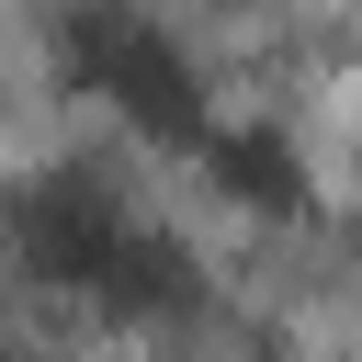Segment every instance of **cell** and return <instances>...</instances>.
I'll list each match as a JSON object with an SVG mask.
<instances>
[{
	"label": "cell",
	"instance_id": "1",
	"mask_svg": "<svg viewBox=\"0 0 362 362\" xmlns=\"http://www.w3.org/2000/svg\"><path fill=\"white\" fill-rule=\"evenodd\" d=\"M68 68H79V90H102L124 124H147L158 147H192L204 136V79L181 68V45L147 23V11H124V0H90V11H68Z\"/></svg>",
	"mask_w": 362,
	"mask_h": 362
},
{
	"label": "cell",
	"instance_id": "2",
	"mask_svg": "<svg viewBox=\"0 0 362 362\" xmlns=\"http://www.w3.org/2000/svg\"><path fill=\"white\" fill-rule=\"evenodd\" d=\"M11 249H23V272L34 283H57V294H113V272H124V249H136V226H124V204L102 192V181H79V170H45L34 192H11Z\"/></svg>",
	"mask_w": 362,
	"mask_h": 362
},
{
	"label": "cell",
	"instance_id": "3",
	"mask_svg": "<svg viewBox=\"0 0 362 362\" xmlns=\"http://www.w3.org/2000/svg\"><path fill=\"white\" fill-rule=\"evenodd\" d=\"M192 158H204V170H215V192H226V204H249V215H305V204H317V181H305L294 136H272V124H204V136H192Z\"/></svg>",
	"mask_w": 362,
	"mask_h": 362
}]
</instances>
